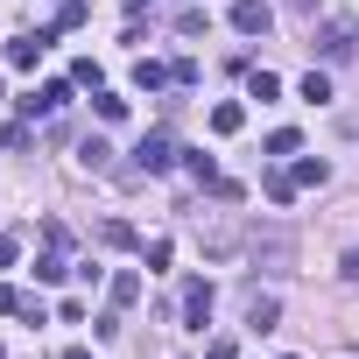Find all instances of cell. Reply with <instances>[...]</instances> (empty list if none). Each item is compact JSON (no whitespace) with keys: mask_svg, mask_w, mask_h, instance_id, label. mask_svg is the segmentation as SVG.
Masks as SVG:
<instances>
[{"mask_svg":"<svg viewBox=\"0 0 359 359\" xmlns=\"http://www.w3.org/2000/svg\"><path fill=\"white\" fill-rule=\"evenodd\" d=\"M296 92H303V99H310V106H324V99H331V78H324V71H310V78H303V85H296Z\"/></svg>","mask_w":359,"mask_h":359,"instance_id":"e0dca14e","label":"cell"},{"mask_svg":"<svg viewBox=\"0 0 359 359\" xmlns=\"http://www.w3.org/2000/svg\"><path fill=\"white\" fill-rule=\"evenodd\" d=\"M78 162H85V169H106V162H113V148H106V141H99V134H92V141H85V148H78Z\"/></svg>","mask_w":359,"mask_h":359,"instance_id":"d6986e66","label":"cell"},{"mask_svg":"<svg viewBox=\"0 0 359 359\" xmlns=\"http://www.w3.org/2000/svg\"><path fill=\"white\" fill-rule=\"evenodd\" d=\"M176 29H184V36H205V29H212V15H205V8H184V15H176Z\"/></svg>","mask_w":359,"mask_h":359,"instance_id":"7402d4cb","label":"cell"},{"mask_svg":"<svg viewBox=\"0 0 359 359\" xmlns=\"http://www.w3.org/2000/svg\"><path fill=\"white\" fill-rule=\"evenodd\" d=\"M212 303H219V289H212V282H184V324H191V331H205V324H212Z\"/></svg>","mask_w":359,"mask_h":359,"instance_id":"5b68a950","label":"cell"},{"mask_svg":"<svg viewBox=\"0 0 359 359\" xmlns=\"http://www.w3.org/2000/svg\"><path fill=\"white\" fill-rule=\"evenodd\" d=\"M92 106H99V120H127V99H120V92H99Z\"/></svg>","mask_w":359,"mask_h":359,"instance_id":"cb8c5ba5","label":"cell"},{"mask_svg":"<svg viewBox=\"0 0 359 359\" xmlns=\"http://www.w3.org/2000/svg\"><path fill=\"white\" fill-rule=\"evenodd\" d=\"M338 275H345V282H359V247H352V254L338 261Z\"/></svg>","mask_w":359,"mask_h":359,"instance_id":"4dcf8cb0","label":"cell"},{"mask_svg":"<svg viewBox=\"0 0 359 359\" xmlns=\"http://www.w3.org/2000/svg\"><path fill=\"white\" fill-rule=\"evenodd\" d=\"M275 317H282V303L268 289H247V331H275Z\"/></svg>","mask_w":359,"mask_h":359,"instance_id":"ba28073f","label":"cell"},{"mask_svg":"<svg viewBox=\"0 0 359 359\" xmlns=\"http://www.w3.org/2000/svg\"><path fill=\"white\" fill-rule=\"evenodd\" d=\"M296 148H303L296 127H275V134H268V155H296Z\"/></svg>","mask_w":359,"mask_h":359,"instance_id":"ac0fdd59","label":"cell"},{"mask_svg":"<svg viewBox=\"0 0 359 359\" xmlns=\"http://www.w3.org/2000/svg\"><path fill=\"white\" fill-rule=\"evenodd\" d=\"M0 359H8V352H0Z\"/></svg>","mask_w":359,"mask_h":359,"instance_id":"836d02e7","label":"cell"},{"mask_svg":"<svg viewBox=\"0 0 359 359\" xmlns=\"http://www.w3.org/2000/svg\"><path fill=\"white\" fill-rule=\"evenodd\" d=\"M134 303H141V275L120 268V275H113V310H134Z\"/></svg>","mask_w":359,"mask_h":359,"instance_id":"7c38bea8","label":"cell"},{"mask_svg":"<svg viewBox=\"0 0 359 359\" xmlns=\"http://www.w3.org/2000/svg\"><path fill=\"white\" fill-rule=\"evenodd\" d=\"M141 261H148V275H155V268H169V240H148V247H141Z\"/></svg>","mask_w":359,"mask_h":359,"instance_id":"4316f807","label":"cell"},{"mask_svg":"<svg viewBox=\"0 0 359 359\" xmlns=\"http://www.w3.org/2000/svg\"><path fill=\"white\" fill-rule=\"evenodd\" d=\"M240 127H247V106L219 99V106H212V134H240Z\"/></svg>","mask_w":359,"mask_h":359,"instance_id":"8fae6325","label":"cell"},{"mask_svg":"<svg viewBox=\"0 0 359 359\" xmlns=\"http://www.w3.org/2000/svg\"><path fill=\"white\" fill-rule=\"evenodd\" d=\"M50 50V29H29V36H15L8 43V71H36V57Z\"/></svg>","mask_w":359,"mask_h":359,"instance_id":"52a82bcc","label":"cell"},{"mask_svg":"<svg viewBox=\"0 0 359 359\" xmlns=\"http://www.w3.org/2000/svg\"><path fill=\"white\" fill-rule=\"evenodd\" d=\"M233 29L240 36H268L275 29V8H268V0H233Z\"/></svg>","mask_w":359,"mask_h":359,"instance_id":"8992f818","label":"cell"},{"mask_svg":"<svg viewBox=\"0 0 359 359\" xmlns=\"http://www.w3.org/2000/svg\"><path fill=\"white\" fill-rule=\"evenodd\" d=\"M169 162H176L169 134H141V148H134V169H127V176H162Z\"/></svg>","mask_w":359,"mask_h":359,"instance_id":"3957f363","label":"cell"},{"mask_svg":"<svg viewBox=\"0 0 359 359\" xmlns=\"http://www.w3.org/2000/svg\"><path fill=\"white\" fill-rule=\"evenodd\" d=\"M71 275V261H64V247H50L43 261H36V282H64Z\"/></svg>","mask_w":359,"mask_h":359,"instance_id":"9a60e30c","label":"cell"},{"mask_svg":"<svg viewBox=\"0 0 359 359\" xmlns=\"http://www.w3.org/2000/svg\"><path fill=\"white\" fill-rule=\"evenodd\" d=\"M64 359H92V352H85V345H71V352H64Z\"/></svg>","mask_w":359,"mask_h":359,"instance_id":"d6a6232c","label":"cell"},{"mask_svg":"<svg viewBox=\"0 0 359 359\" xmlns=\"http://www.w3.org/2000/svg\"><path fill=\"white\" fill-rule=\"evenodd\" d=\"M205 359H240V345H233V338H212V345H205Z\"/></svg>","mask_w":359,"mask_h":359,"instance_id":"f1b7e54d","label":"cell"},{"mask_svg":"<svg viewBox=\"0 0 359 359\" xmlns=\"http://www.w3.org/2000/svg\"><path fill=\"white\" fill-rule=\"evenodd\" d=\"M198 240H205V254L219 261V254H233V226H198Z\"/></svg>","mask_w":359,"mask_h":359,"instance_id":"5bb4252c","label":"cell"},{"mask_svg":"<svg viewBox=\"0 0 359 359\" xmlns=\"http://www.w3.org/2000/svg\"><path fill=\"white\" fill-rule=\"evenodd\" d=\"M184 169L198 176V184H205V191H219V184H226V176H219V162H212L205 148H191V155H184Z\"/></svg>","mask_w":359,"mask_h":359,"instance_id":"30bf717a","label":"cell"},{"mask_svg":"<svg viewBox=\"0 0 359 359\" xmlns=\"http://www.w3.org/2000/svg\"><path fill=\"white\" fill-rule=\"evenodd\" d=\"M22 303H29L22 289H8V282H0V317H22Z\"/></svg>","mask_w":359,"mask_h":359,"instance_id":"83f0119b","label":"cell"},{"mask_svg":"<svg viewBox=\"0 0 359 359\" xmlns=\"http://www.w3.org/2000/svg\"><path fill=\"white\" fill-rule=\"evenodd\" d=\"M282 8H289V15H317V0H282Z\"/></svg>","mask_w":359,"mask_h":359,"instance_id":"1f68e13d","label":"cell"},{"mask_svg":"<svg viewBox=\"0 0 359 359\" xmlns=\"http://www.w3.org/2000/svg\"><path fill=\"white\" fill-rule=\"evenodd\" d=\"M57 29H85V0H64V8H57Z\"/></svg>","mask_w":359,"mask_h":359,"instance_id":"484cf974","label":"cell"},{"mask_svg":"<svg viewBox=\"0 0 359 359\" xmlns=\"http://www.w3.org/2000/svg\"><path fill=\"white\" fill-rule=\"evenodd\" d=\"M310 50L324 57V64H352L359 57V22H345V15H331L317 36H310Z\"/></svg>","mask_w":359,"mask_h":359,"instance_id":"7a4b0ae2","label":"cell"},{"mask_svg":"<svg viewBox=\"0 0 359 359\" xmlns=\"http://www.w3.org/2000/svg\"><path fill=\"white\" fill-rule=\"evenodd\" d=\"M289 176H296V191H317L324 176H331V162H324V155H296V162H289Z\"/></svg>","mask_w":359,"mask_h":359,"instance_id":"9c48e42d","label":"cell"},{"mask_svg":"<svg viewBox=\"0 0 359 359\" xmlns=\"http://www.w3.org/2000/svg\"><path fill=\"white\" fill-rule=\"evenodd\" d=\"M99 240H106V247H134V226H127V219H106Z\"/></svg>","mask_w":359,"mask_h":359,"instance_id":"ffe728a7","label":"cell"},{"mask_svg":"<svg viewBox=\"0 0 359 359\" xmlns=\"http://www.w3.org/2000/svg\"><path fill=\"white\" fill-rule=\"evenodd\" d=\"M247 92L268 106V99H282V78H275V71H254V78H247Z\"/></svg>","mask_w":359,"mask_h":359,"instance_id":"2e32d148","label":"cell"},{"mask_svg":"<svg viewBox=\"0 0 359 359\" xmlns=\"http://www.w3.org/2000/svg\"><path fill=\"white\" fill-rule=\"evenodd\" d=\"M0 148H29V120H8V127H0Z\"/></svg>","mask_w":359,"mask_h":359,"instance_id":"d4e9b609","label":"cell"},{"mask_svg":"<svg viewBox=\"0 0 359 359\" xmlns=\"http://www.w3.org/2000/svg\"><path fill=\"white\" fill-rule=\"evenodd\" d=\"M71 85H78V78H50L43 92L22 99V113H29V120H36V113H64V106H71Z\"/></svg>","mask_w":359,"mask_h":359,"instance_id":"277c9868","label":"cell"},{"mask_svg":"<svg viewBox=\"0 0 359 359\" xmlns=\"http://www.w3.org/2000/svg\"><path fill=\"white\" fill-rule=\"evenodd\" d=\"M247 254H254V268L289 275V268H296V233H289V226H254V233H247Z\"/></svg>","mask_w":359,"mask_h":359,"instance_id":"6da1fadb","label":"cell"},{"mask_svg":"<svg viewBox=\"0 0 359 359\" xmlns=\"http://www.w3.org/2000/svg\"><path fill=\"white\" fill-rule=\"evenodd\" d=\"M8 261H22V240H15V233H0V268H8Z\"/></svg>","mask_w":359,"mask_h":359,"instance_id":"f546056e","label":"cell"},{"mask_svg":"<svg viewBox=\"0 0 359 359\" xmlns=\"http://www.w3.org/2000/svg\"><path fill=\"white\" fill-rule=\"evenodd\" d=\"M71 78H78V85H92V92H99V85H106V71H99V64H92V57H78V64H71Z\"/></svg>","mask_w":359,"mask_h":359,"instance_id":"603a6c76","label":"cell"},{"mask_svg":"<svg viewBox=\"0 0 359 359\" xmlns=\"http://www.w3.org/2000/svg\"><path fill=\"white\" fill-rule=\"evenodd\" d=\"M134 85H141V92H162V85H169V64L141 57V64H134Z\"/></svg>","mask_w":359,"mask_h":359,"instance_id":"4fadbf2b","label":"cell"},{"mask_svg":"<svg viewBox=\"0 0 359 359\" xmlns=\"http://www.w3.org/2000/svg\"><path fill=\"white\" fill-rule=\"evenodd\" d=\"M268 198H275V205H289V198H296V176H289V169H275V176H268Z\"/></svg>","mask_w":359,"mask_h":359,"instance_id":"44dd1931","label":"cell"}]
</instances>
